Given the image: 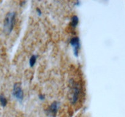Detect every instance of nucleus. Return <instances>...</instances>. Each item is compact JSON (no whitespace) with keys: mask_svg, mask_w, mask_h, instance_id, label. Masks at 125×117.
<instances>
[{"mask_svg":"<svg viewBox=\"0 0 125 117\" xmlns=\"http://www.w3.org/2000/svg\"><path fill=\"white\" fill-rule=\"evenodd\" d=\"M16 21V13L9 12L6 15L4 20V29L6 33L10 34L12 31Z\"/></svg>","mask_w":125,"mask_h":117,"instance_id":"f257e3e1","label":"nucleus"},{"mask_svg":"<svg viewBox=\"0 0 125 117\" xmlns=\"http://www.w3.org/2000/svg\"><path fill=\"white\" fill-rule=\"evenodd\" d=\"M71 102L73 104H75L79 101L81 93V87L77 82L74 80H71Z\"/></svg>","mask_w":125,"mask_h":117,"instance_id":"f03ea898","label":"nucleus"},{"mask_svg":"<svg viewBox=\"0 0 125 117\" xmlns=\"http://www.w3.org/2000/svg\"><path fill=\"white\" fill-rule=\"evenodd\" d=\"M12 95L17 100L21 102L23 100V91L21 87V85L19 83H15L13 86Z\"/></svg>","mask_w":125,"mask_h":117,"instance_id":"7ed1b4c3","label":"nucleus"},{"mask_svg":"<svg viewBox=\"0 0 125 117\" xmlns=\"http://www.w3.org/2000/svg\"><path fill=\"white\" fill-rule=\"evenodd\" d=\"M60 102L58 101H54L50 105L49 108L47 109L46 111V113L48 116L50 117H55L56 114H57V112L60 107Z\"/></svg>","mask_w":125,"mask_h":117,"instance_id":"20e7f679","label":"nucleus"},{"mask_svg":"<svg viewBox=\"0 0 125 117\" xmlns=\"http://www.w3.org/2000/svg\"><path fill=\"white\" fill-rule=\"evenodd\" d=\"M70 44L73 47V50H74V53L76 57H77L79 54V50L80 48V39L78 37H74L72 38L70 40Z\"/></svg>","mask_w":125,"mask_h":117,"instance_id":"39448f33","label":"nucleus"},{"mask_svg":"<svg viewBox=\"0 0 125 117\" xmlns=\"http://www.w3.org/2000/svg\"><path fill=\"white\" fill-rule=\"evenodd\" d=\"M79 17L77 15H74L72 17L71 20V25L73 27L75 28L77 26L78 24H79Z\"/></svg>","mask_w":125,"mask_h":117,"instance_id":"423d86ee","label":"nucleus"},{"mask_svg":"<svg viewBox=\"0 0 125 117\" xmlns=\"http://www.w3.org/2000/svg\"><path fill=\"white\" fill-rule=\"evenodd\" d=\"M0 104L3 107H6L8 104V100L4 95H0Z\"/></svg>","mask_w":125,"mask_h":117,"instance_id":"0eeeda50","label":"nucleus"},{"mask_svg":"<svg viewBox=\"0 0 125 117\" xmlns=\"http://www.w3.org/2000/svg\"><path fill=\"white\" fill-rule=\"evenodd\" d=\"M37 60V56L36 55H33L31 56V57L30 58V67H33L34 65H35L36 62Z\"/></svg>","mask_w":125,"mask_h":117,"instance_id":"6e6552de","label":"nucleus"},{"mask_svg":"<svg viewBox=\"0 0 125 117\" xmlns=\"http://www.w3.org/2000/svg\"><path fill=\"white\" fill-rule=\"evenodd\" d=\"M39 98L40 99V100H44V98H45V96H44V95H39Z\"/></svg>","mask_w":125,"mask_h":117,"instance_id":"1a4fd4ad","label":"nucleus"},{"mask_svg":"<svg viewBox=\"0 0 125 117\" xmlns=\"http://www.w3.org/2000/svg\"><path fill=\"white\" fill-rule=\"evenodd\" d=\"M37 12H38V14H39V15H41L42 14V12H41V10L39 8H37V10H36Z\"/></svg>","mask_w":125,"mask_h":117,"instance_id":"9d476101","label":"nucleus"}]
</instances>
